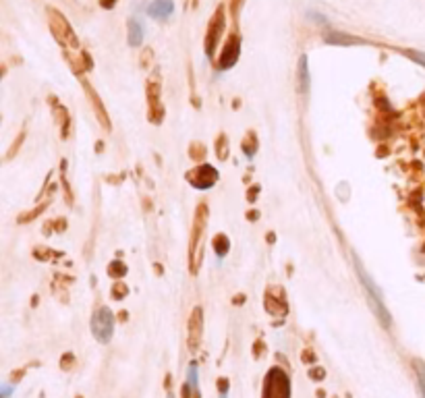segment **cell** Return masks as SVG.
I'll return each mask as SVG.
<instances>
[{"instance_id": "cell-14", "label": "cell", "mask_w": 425, "mask_h": 398, "mask_svg": "<svg viewBox=\"0 0 425 398\" xmlns=\"http://www.w3.org/2000/svg\"><path fill=\"white\" fill-rule=\"evenodd\" d=\"M214 247L218 249L220 255H224V253L228 251V238H226V236H216V238H214Z\"/></svg>"}, {"instance_id": "cell-9", "label": "cell", "mask_w": 425, "mask_h": 398, "mask_svg": "<svg viewBox=\"0 0 425 398\" xmlns=\"http://www.w3.org/2000/svg\"><path fill=\"white\" fill-rule=\"evenodd\" d=\"M236 56H239V40L234 38V40L228 42L224 56L220 58V68H230V66L236 62Z\"/></svg>"}, {"instance_id": "cell-2", "label": "cell", "mask_w": 425, "mask_h": 398, "mask_svg": "<svg viewBox=\"0 0 425 398\" xmlns=\"http://www.w3.org/2000/svg\"><path fill=\"white\" fill-rule=\"evenodd\" d=\"M92 332L94 338L102 344H108L114 334V315L108 307H98L92 317Z\"/></svg>"}, {"instance_id": "cell-17", "label": "cell", "mask_w": 425, "mask_h": 398, "mask_svg": "<svg viewBox=\"0 0 425 398\" xmlns=\"http://www.w3.org/2000/svg\"><path fill=\"white\" fill-rule=\"evenodd\" d=\"M11 390H13V388H11V386H3V396H5V398H7V396H9V394H11Z\"/></svg>"}, {"instance_id": "cell-13", "label": "cell", "mask_w": 425, "mask_h": 398, "mask_svg": "<svg viewBox=\"0 0 425 398\" xmlns=\"http://www.w3.org/2000/svg\"><path fill=\"white\" fill-rule=\"evenodd\" d=\"M197 382H199V377H197V363H191V365H189V388L193 392H197Z\"/></svg>"}, {"instance_id": "cell-10", "label": "cell", "mask_w": 425, "mask_h": 398, "mask_svg": "<svg viewBox=\"0 0 425 398\" xmlns=\"http://www.w3.org/2000/svg\"><path fill=\"white\" fill-rule=\"evenodd\" d=\"M143 42V25L137 21V19H131L129 21V44L131 46H141Z\"/></svg>"}, {"instance_id": "cell-18", "label": "cell", "mask_w": 425, "mask_h": 398, "mask_svg": "<svg viewBox=\"0 0 425 398\" xmlns=\"http://www.w3.org/2000/svg\"><path fill=\"white\" fill-rule=\"evenodd\" d=\"M166 398H173V394H168V396H166Z\"/></svg>"}, {"instance_id": "cell-6", "label": "cell", "mask_w": 425, "mask_h": 398, "mask_svg": "<svg viewBox=\"0 0 425 398\" xmlns=\"http://www.w3.org/2000/svg\"><path fill=\"white\" fill-rule=\"evenodd\" d=\"M203 228H206V207H197V218H195V226H193V236H191V251H189V257H191V266L195 270V264H197V241H201V234H203Z\"/></svg>"}, {"instance_id": "cell-1", "label": "cell", "mask_w": 425, "mask_h": 398, "mask_svg": "<svg viewBox=\"0 0 425 398\" xmlns=\"http://www.w3.org/2000/svg\"><path fill=\"white\" fill-rule=\"evenodd\" d=\"M355 264H357V272H359V278H361L363 286L367 288V297H369L371 309L376 311L378 320H380L384 326H390V322H392V320H390V313H388V309H386V305H384V301H382V292H380V288L373 284V280L369 278V274L363 270V266H361L359 259H355Z\"/></svg>"}, {"instance_id": "cell-11", "label": "cell", "mask_w": 425, "mask_h": 398, "mask_svg": "<svg viewBox=\"0 0 425 398\" xmlns=\"http://www.w3.org/2000/svg\"><path fill=\"white\" fill-rule=\"evenodd\" d=\"M326 42H328V44H343V46H349V44H363V40L353 38V36H347V33H338V31L328 33V36H326Z\"/></svg>"}, {"instance_id": "cell-15", "label": "cell", "mask_w": 425, "mask_h": 398, "mask_svg": "<svg viewBox=\"0 0 425 398\" xmlns=\"http://www.w3.org/2000/svg\"><path fill=\"white\" fill-rule=\"evenodd\" d=\"M404 54L409 56L411 60L419 62L421 66H425V54H423V52H417V50H404Z\"/></svg>"}, {"instance_id": "cell-12", "label": "cell", "mask_w": 425, "mask_h": 398, "mask_svg": "<svg viewBox=\"0 0 425 398\" xmlns=\"http://www.w3.org/2000/svg\"><path fill=\"white\" fill-rule=\"evenodd\" d=\"M415 373H417V382H419V392H421V396L425 398V363L421 361V359H417L415 363Z\"/></svg>"}, {"instance_id": "cell-4", "label": "cell", "mask_w": 425, "mask_h": 398, "mask_svg": "<svg viewBox=\"0 0 425 398\" xmlns=\"http://www.w3.org/2000/svg\"><path fill=\"white\" fill-rule=\"evenodd\" d=\"M189 181L193 183V187H199V189H210L216 181H218V172L210 166V164H201L197 166L191 175H189Z\"/></svg>"}, {"instance_id": "cell-3", "label": "cell", "mask_w": 425, "mask_h": 398, "mask_svg": "<svg viewBox=\"0 0 425 398\" xmlns=\"http://www.w3.org/2000/svg\"><path fill=\"white\" fill-rule=\"evenodd\" d=\"M264 398H291V384L282 369L274 367L264 384Z\"/></svg>"}, {"instance_id": "cell-8", "label": "cell", "mask_w": 425, "mask_h": 398, "mask_svg": "<svg viewBox=\"0 0 425 398\" xmlns=\"http://www.w3.org/2000/svg\"><path fill=\"white\" fill-rule=\"evenodd\" d=\"M309 83H311V77H309V66H307V54H301V58H299V90L303 94H307Z\"/></svg>"}, {"instance_id": "cell-19", "label": "cell", "mask_w": 425, "mask_h": 398, "mask_svg": "<svg viewBox=\"0 0 425 398\" xmlns=\"http://www.w3.org/2000/svg\"><path fill=\"white\" fill-rule=\"evenodd\" d=\"M222 398H226V394H222Z\"/></svg>"}, {"instance_id": "cell-5", "label": "cell", "mask_w": 425, "mask_h": 398, "mask_svg": "<svg viewBox=\"0 0 425 398\" xmlns=\"http://www.w3.org/2000/svg\"><path fill=\"white\" fill-rule=\"evenodd\" d=\"M201 330H203V315H201V309L195 307L193 309V315L189 320V349L195 353L201 344Z\"/></svg>"}, {"instance_id": "cell-16", "label": "cell", "mask_w": 425, "mask_h": 398, "mask_svg": "<svg viewBox=\"0 0 425 398\" xmlns=\"http://www.w3.org/2000/svg\"><path fill=\"white\" fill-rule=\"evenodd\" d=\"M309 15H311V19H313V21H317L319 25H328V21H326V19H324V17H321L319 13H313V11H309Z\"/></svg>"}, {"instance_id": "cell-7", "label": "cell", "mask_w": 425, "mask_h": 398, "mask_svg": "<svg viewBox=\"0 0 425 398\" xmlns=\"http://www.w3.org/2000/svg\"><path fill=\"white\" fill-rule=\"evenodd\" d=\"M147 13H149V17H154V19L164 21L175 13V3L173 0H154V3L147 7Z\"/></svg>"}]
</instances>
